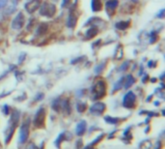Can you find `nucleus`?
Wrapping results in <instances>:
<instances>
[{
	"label": "nucleus",
	"mask_w": 165,
	"mask_h": 149,
	"mask_svg": "<svg viewBox=\"0 0 165 149\" xmlns=\"http://www.w3.org/2000/svg\"><path fill=\"white\" fill-rule=\"evenodd\" d=\"M48 29V25L46 23H41L39 25V27L37 28V31L36 33L38 35H43V34L46 33V31Z\"/></svg>",
	"instance_id": "13"
},
{
	"label": "nucleus",
	"mask_w": 165,
	"mask_h": 149,
	"mask_svg": "<svg viewBox=\"0 0 165 149\" xmlns=\"http://www.w3.org/2000/svg\"><path fill=\"white\" fill-rule=\"evenodd\" d=\"M45 110L43 108H41L37 110L36 114L34 116V126L37 129H43L45 128Z\"/></svg>",
	"instance_id": "2"
},
{
	"label": "nucleus",
	"mask_w": 165,
	"mask_h": 149,
	"mask_svg": "<svg viewBox=\"0 0 165 149\" xmlns=\"http://www.w3.org/2000/svg\"><path fill=\"white\" fill-rule=\"evenodd\" d=\"M76 17H74L72 14H71L68 19V21H67V25H68L69 27H74L75 24H76Z\"/></svg>",
	"instance_id": "16"
},
{
	"label": "nucleus",
	"mask_w": 165,
	"mask_h": 149,
	"mask_svg": "<svg viewBox=\"0 0 165 149\" xmlns=\"http://www.w3.org/2000/svg\"><path fill=\"white\" fill-rule=\"evenodd\" d=\"M24 21H25V19H24L23 14L19 13L16 18L14 19L13 22H12V27H13V29H14V30L21 29L22 26L24 25Z\"/></svg>",
	"instance_id": "6"
},
{
	"label": "nucleus",
	"mask_w": 165,
	"mask_h": 149,
	"mask_svg": "<svg viewBox=\"0 0 165 149\" xmlns=\"http://www.w3.org/2000/svg\"><path fill=\"white\" fill-rule=\"evenodd\" d=\"M87 128V123L85 120H81L80 122H78V124L76 125V128H75V132H76L77 136H82V135L85 133Z\"/></svg>",
	"instance_id": "9"
},
{
	"label": "nucleus",
	"mask_w": 165,
	"mask_h": 149,
	"mask_svg": "<svg viewBox=\"0 0 165 149\" xmlns=\"http://www.w3.org/2000/svg\"><path fill=\"white\" fill-rule=\"evenodd\" d=\"M98 28H96V27H91V28H89L88 30H87V32H86V38L87 39H92V38H94V37L97 35L98 34Z\"/></svg>",
	"instance_id": "14"
},
{
	"label": "nucleus",
	"mask_w": 165,
	"mask_h": 149,
	"mask_svg": "<svg viewBox=\"0 0 165 149\" xmlns=\"http://www.w3.org/2000/svg\"><path fill=\"white\" fill-rule=\"evenodd\" d=\"M164 10H161L160 11V13H159V15H157V17H158V18H163V17H164Z\"/></svg>",
	"instance_id": "27"
},
{
	"label": "nucleus",
	"mask_w": 165,
	"mask_h": 149,
	"mask_svg": "<svg viewBox=\"0 0 165 149\" xmlns=\"http://www.w3.org/2000/svg\"><path fill=\"white\" fill-rule=\"evenodd\" d=\"M41 4H42L41 0H31V1L25 4V10L27 11L28 14H33L39 9Z\"/></svg>",
	"instance_id": "7"
},
{
	"label": "nucleus",
	"mask_w": 165,
	"mask_h": 149,
	"mask_svg": "<svg viewBox=\"0 0 165 149\" xmlns=\"http://www.w3.org/2000/svg\"><path fill=\"white\" fill-rule=\"evenodd\" d=\"M135 101H136V96L134 95V93L131 92V91H129L124 97L123 105L124 108H132L135 106Z\"/></svg>",
	"instance_id": "5"
},
{
	"label": "nucleus",
	"mask_w": 165,
	"mask_h": 149,
	"mask_svg": "<svg viewBox=\"0 0 165 149\" xmlns=\"http://www.w3.org/2000/svg\"><path fill=\"white\" fill-rule=\"evenodd\" d=\"M40 149H43V144H42V146H41Z\"/></svg>",
	"instance_id": "31"
},
{
	"label": "nucleus",
	"mask_w": 165,
	"mask_h": 149,
	"mask_svg": "<svg viewBox=\"0 0 165 149\" xmlns=\"http://www.w3.org/2000/svg\"><path fill=\"white\" fill-rule=\"evenodd\" d=\"M106 94V85L103 81H98L94 84L92 88L93 100H98L105 96Z\"/></svg>",
	"instance_id": "1"
},
{
	"label": "nucleus",
	"mask_w": 165,
	"mask_h": 149,
	"mask_svg": "<svg viewBox=\"0 0 165 149\" xmlns=\"http://www.w3.org/2000/svg\"><path fill=\"white\" fill-rule=\"evenodd\" d=\"M105 121L107 123H110V124H117V123L120 121L119 118H113V117H110V116H106L105 117Z\"/></svg>",
	"instance_id": "17"
},
{
	"label": "nucleus",
	"mask_w": 165,
	"mask_h": 149,
	"mask_svg": "<svg viewBox=\"0 0 165 149\" xmlns=\"http://www.w3.org/2000/svg\"><path fill=\"white\" fill-rule=\"evenodd\" d=\"M84 149H94V148H93L92 145H88V146H86V147L84 148Z\"/></svg>",
	"instance_id": "30"
},
{
	"label": "nucleus",
	"mask_w": 165,
	"mask_h": 149,
	"mask_svg": "<svg viewBox=\"0 0 165 149\" xmlns=\"http://www.w3.org/2000/svg\"><path fill=\"white\" fill-rule=\"evenodd\" d=\"M29 137V120H25L22 123L21 127L19 129V141L20 144H24L27 141Z\"/></svg>",
	"instance_id": "4"
},
{
	"label": "nucleus",
	"mask_w": 165,
	"mask_h": 149,
	"mask_svg": "<svg viewBox=\"0 0 165 149\" xmlns=\"http://www.w3.org/2000/svg\"><path fill=\"white\" fill-rule=\"evenodd\" d=\"M41 10L40 14L41 16L46 17V18H52L55 13H56V7L54 4H51L49 2H43V4H41Z\"/></svg>",
	"instance_id": "3"
},
{
	"label": "nucleus",
	"mask_w": 165,
	"mask_h": 149,
	"mask_svg": "<svg viewBox=\"0 0 165 149\" xmlns=\"http://www.w3.org/2000/svg\"><path fill=\"white\" fill-rule=\"evenodd\" d=\"M71 2H72V0H63V2H62V7H67L69 3H71Z\"/></svg>",
	"instance_id": "24"
},
{
	"label": "nucleus",
	"mask_w": 165,
	"mask_h": 149,
	"mask_svg": "<svg viewBox=\"0 0 165 149\" xmlns=\"http://www.w3.org/2000/svg\"><path fill=\"white\" fill-rule=\"evenodd\" d=\"M129 66V62H124L123 65L121 66V68H120V71H124L126 69V67Z\"/></svg>",
	"instance_id": "25"
},
{
	"label": "nucleus",
	"mask_w": 165,
	"mask_h": 149,
	"mask_svg": "<svg viewBox=\"0 0 165 149\" xmlns=\"http://www.w3.org/2000/svg\"><path fill=\"white\" fill-rule=\"evenodd\" d=\"M156 40H157V34H156L155 31H153L152 33H151V40H150V42L152 43H155Z\"/></svg>",
	"instance_id": "20"
},
{
	"label": "nucleus",
	"mask_w": 165,
	"mask_h": 149,
	"mask_svg": "<svg viewBox=\"0 0 165 149\" xmlns=\"http://www.w3.org/2000/svg\"><path fill=\"white\" fill-rule=\"evenodd\" d=\"M118 0H109L106 2L105 4V9L107 11V13L110 15V13H113L115 11V9L118 6Z\"/></svg>",
	"instance_id": "10"
},
{
	"label": "nucleus",
	"mask_w": 165,
	"mask_h": 149,
	"mask_svg": "<svg viewBox=\"0 0 165 149\" xmlns=\"http://www.w3.org/2000/svg\"><path fill=\"white\" fill-rule=\"evenodd\" d=\"M105 110V105L103 103H96L90 108V112L94 115H100Z\"/></svg>",
	"instance_id": "8"
},
{
	"label": "nucleus",
	"mask_w": 165,
	"mask_h": 149,
	"mask_svg": "<svg viewBox=\"0 0 165 149\" xmlns=\"http://www.w3.org/2000/svg\"><path fill=\"white\" fill-rule=\"evenodd\" d=\"M26 149H38V147L34 144L33 142H31V143H29V144L27 145V147H26Z\"/></svg>",
	"instance_id": "23"
},
{
	"label": "nucleus",
	"mask_w": 165,
	"mask_h": 149,
	"mask_svg": "<svg viewBox=\"0 0 165 149\" xmlns=\"http://www.w3.org/2000/svg\"><path fill=\"white\" fill-rule=\"evenodd\" d=\"M157 143H158V144H156V147H155V149H160V148H161V146H160V145H161V142L158 141Z\"/></svg>",
	"instance_id": "29"
},
{
	"label": "nucleus",
	"mask_w": 165,
	"mask_h": 149,
	"mask_svg": "<svg viewBox=\"0 0 165 149\" xmlns=\"http://www.w3.org/2000/svg\"><path fill=\"white\" fill-rule=\"evenodd\" d=\"M87 108V105L85 104V103H79V104L77 105V110L79 111V112H84V111L86 110Z\"/></svg>",
	"instance_id": "19"
},
{
	"label": "nucleus",
	"mask_w": 165,
	"mask_h": 149,
	"mask_svg": "<svg viewBox=\"0 0 165 149\" xmlns=\"http://www.w3.org/2000/svg\"><path fill=\"white\" fill-rule=\"evenodd\" d=\"M4 108H5V114H8V113H9V108H8V106H4Z\"/></svg>",
	"instance_id": "28"
},
{
	"label": "nucleus",
	"mask_w": 165,
	"mask_h": 149,
	"mask_svg": "<svg viewBox=\"0 0 165 149\" xmlns=\"http://www.w3.org/2000/svg\"><path fill=\"white\" fill-rule=\"evenodd\" d=\"M124 78H122L120 81H118L117 82H116V84L114 85V90L115 91H117L119 90L120 88L123 86V84H124Z\"/></svg>",
	"instance_id": "18"
},
{
	"label": "nucleus",
	"mask_w": 165,
	"mask_h": 149,
	"mask_svg": "<svg viewBox=\"0 0 165 149\" xmlns=\"http://www.w3.org/2000/svg\"><path fill=\"white\" fill-rule=\"evenodd\" d=\"M129 24H130L129 21H120V22H118V23H116V28H117V29H120V30H124L129 26Z\"/></svg>",
	"instance_id": "15"
},
{
	"label": "nucleus",
	"mask_w": 165,
	"mask_h": 149,
	"mask_svg": "<svg viewBox=\"0 0 165 149\" xmlns=\"http://www.w3.org/2000/svg\"><path fill=\"white\" fill-rule=\"evenodd\" d=\"M134 82H135L134 78H133L131 74H129V76L126 78V81H124V86L126 89H127V88H129Z\"/></svg>",
	"instance_id": "12"
},
{
	"label": "nucleus",
	"mask_w": 165,
	"mask_h": 149,
	"mask_svg": "<svg viewBox=\"0 0 165 149\" xmlns=\"http://www.w3.org/2000/svg\"><path fill=\"white\" fill-rule=\"evenodd\" d=\"M103 136H104V135H100V137H98V139H96L94 140V141H93V142H91V144H90V145L94 146V145H96V144H98V142H100V140H101V139H102V137H103Z\"/></svg>",
	"instance_id": "21"
},
{
	"label": "nucleus",
	"mask_w": 165,
	"mask_h": 149,
	"mask_svg": "<svg viewBox=\"0 0 165 149\" xmlns=\"http://www.w3.org/2000/svg\"><path fill=\"white\" fill-rule=\"evenodd\" d=\"M6 4H7V0H0V9L5 7Z\"/></svg>",
	"instance_id": "26"
},
{
	"label": "nucleus",
	"mask_w": 165,
	"mask_h": 149,
	"mask_svg": "<svg viewBox=\"0 0 165 149\" xmlns=\"http://www.w3.org/2000/svg\"><path fill=\"white\" fill-rule=\"evenodd\" d=\"M103 67H104V64H100V65H98V67L96 68L95 73H96V74H100V72L103 70Z\"/></svg>",
	"instance_id": "22"
},
{
	"label": "nucleus",
	"mask_w": 165,
	"mask_h": 149,
	"mask_svg": "<svg viewBox=\"0 0 165 149\" xmlns=\"http://www.w3.org/2000/svg\"><path fill=\"white\" fill-rule=\"evenodd\" d=\"M102 9V3L100 0H92V10L94 12H100Z\"/></svg>",
	"instance_id": "11"
}]
</instances>
